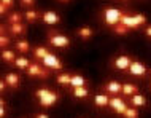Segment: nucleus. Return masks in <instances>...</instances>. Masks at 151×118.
Here are the masks:
<instances>
[{"mask_svg": "<svg viewBox=\"0 0 151 118\" xmlns=\"http://www.w3.org/2000/svg\"><path fill=\"white\" fill-rule=\"evenodd\" d=\"M21 5H24L26 8H32L35 5V0H21Z\"/></svg>", "mask_w": 151, "mask_h": 118, "instance_id": "c756f323", "label": "nucleus"}, {"mask_svg": "<svg viewBox=\"0 0 151 118\" xmlns=\"http://www.w3.org/2000/svg\"><path fill=\"white\" fill-rule=\"evenodd\" d=\"M138 91L137 85H132V83H124L122 85V93H124L126 96H135Z\"/></svg>", "mask_w": 151, "mask_h": 118, "instance_id": "ddd939ff", "label": "nucleus"}, {"mask_svg": "<svg viewBox=\"0 0 151 118\" xmlns=\"http://www.w3.org/2000/svg\"><path fill=\"white\" fill-rule=\"evenodd\" d=\"M0 43H2V46H6V45L10 43V42H8V38L5 37V35H2V38H0Z\"/></svg>", "mask_w": 151, "mask_h": 118, "instance_id": "2f4dec72", "label": "nucleus"}, {"mask_svg": "<svg viewBox=\"0 0 151 118\" xmlns=\"http://www.w3.org/2000/svg\"><path fill=\"white\" fill-rule=\"evenodd\" d=\"M130 64H132V61H130L129 56H118L115 59V66H116V69H119V70H127Z\"/></svg>", "mask_w": 151, "mask_h": 118, "instance_id": "6e6552de", "label": "nucleus"}, {"mask_svg": "<svg viewBox=\"0 0 151 118\" xmlns=\"http://www.w3.org/2000/svg\"><path fill=\"white\" fill-rule=\"evenodd\" d=\"M104 16H105V22H107L108 26H113V27H115L116 24H119L122 13H121L119 10H116V8H105Z\"/></svg>", "mask_w": 151, "mask_h": 118, "instance_id": "f03ea898", "label": "nucleus"}, {"mask_svg": "<svg viewBox=\"0 0 151 118\" xmlns=\"http://www.w3.org/2000/svg\"><path fill=\"white\" fill-rule=\"evenodd\" d=\"M84 83H86V80H84V77H81V75H73L72 77V81H70V85H72L73 88L84 86Z\"/></svg>", "mask_w": 151, "mask_h": 118, "instance_id": "f3484780", "label": "nucleus"}, {"mask_svg": "<svg viewBox=\"0 0 151 118\" xmlns=\"http://www.w3.org/2000/svg\"><path fill=\"white\" fill-rule=\"evenodd\" d=\"M16 48H18L21 53H27V51L30 50V48H29V43H27V42H18V43H16Z\"/></svg>", "mask_w": 151, "mask_h": 118, "instance_id": "bb28decb", "label": "nucleus"}, {"mask_svg": "<svg viewBox=\"0 0 151 118\" xmlns=\"http://www.w3.org/2000/svg\"><path fill=\"white\" fill-rule=\"evenodd\" d=\"M2 3H5V5H8L10 8H13V5H14V0H2Z\"/></svg>", "mask_w": 151, "mask_h": 118, "instance_id": "473e14b6", "label": "nucleus"}, {"mask_svg": "<svg viewBox=\"0 0 151 118\" xmlns=\"http://www.w3.org/2000/svg\"><path fill=\"white\" fill-rule=\"evenodd\" d=\"M43 64L48 69H54V70H60V69H62V62H60L54 54H50V53H48V56L43 59Z\"/></svg>", "mask_w": 151, "mask_h": 118, "instance_id": "20e7f679", "label": "nucleus"}, {"mask_svg": "<svg viewBox=\"0 0 151 118\" xmlns=\"http://www.w3.org/2000/svg\"><path fill=\"white\" fill-rule=\"evenodd\" d=\"M21 21H22L21 13H11L10 16H8V22H10V26H11V24H18Z\"/></svg>", "mask_w": 151, "mask_h": 118, "instance_id": "5701e85b", "label": "nucleus"}, {"mask_svg": "<svg viewBox=\"0 0 151 118\" xmlns=\"http://www.w3.org/2000/svg\"><path fill=\"white\" fill-rule=\"evenodd\" d=\"M5 81H6V85H8L10 88H18L19 83H21V78H19L18 74H14V72H10V74L5 77Z\"/></svg>", "mask_w": 151, "mask_h": 118, "instance_id": "9d476101", "label": "nucleus"}, {"mask_svg": "<svg viewBox=\"0 0 151 118\" xmlns=\"http://www.w3.org/2000/svg\"><path fill=\"white\" fill-rule=\"evenodd\" d=\"M27 74L30 77H40V78H46L48 77V72L42 69L40 66H37V64H30L29 67H27Z\"/></svg>", "mask_w": 151, "mask_h": 118, "instance_id": "423d86ee", "label": "nucleus"}, {"mask_svg": "<svg viewBox=\"0 0 151 118\" xmlns=\"http://www.w3.org/2000/svg\"><path fill=\"white\" fill-rule=\"evenodd\" d=\"M78 35H80V38L88 40V38L92 37V29L91 27H81V29L78 30Z\"/></svg>", "mask_w": 151, "mask_h": 118, "instance_id": "6ab92c4d", "label": "nucleus"}, {"mask_svg": "<svg viewBox=\"0 0 151 118\" xmlns=\"http://www.w3.org/2000/svg\"><path fill=\"white\" fill-rule=\"evenodd\" d=\"M73 97H78V99H83V97H88L89 96V91L84 86H80V88H73L72 91Z\"/></svg>", "mask_w": 151, "mask_h": 118, "instance_id": "4468645a", "label": "nucleus"}, {"mask_svg": "<svg viewBox=\"0 0 151 118\" xmlns=\"http://www.w3.org/2000/svg\"><path fill=\"white\" fill-rule=\"evenodd\" d=\"M42 19H43V22H46V24H58L60 21L59 14H56L54 11H45L42 14Z\"/></svg>", "mask_w": 151, "mask_h": 118, "instance_id": "1a4fd4ad", "label": "nucleus"}, {"mask_svg": "<svg viewBox=\"0 0 151 118\" xmlns=\"http://www.w3.org/2000/svg\"><path fill=\"white\" fill-rule=\"evenodd\" d=\"M8 10H10V7H8V5H5V3H2V5H0V13H6V11Z\"/></svg>", "mask_w": 151, "mask_h": 118, "instance_id": "7c9ffc66", "label": "nucleus"}, {"mask_svg": "<svg viewBox=\"0 0 151 118\" xmlns=\"http://www.w3.org/2000/svg\"><path fill=\"white\" fill-rule=\"evenodd\" d=\"M145 34H146V35H148V37L151 38V26H148V27H146V30H145Z\"/></svg>", "mask_w": 151, "mask_h": 118, "instance_id": "72a5a7b5", "label": "nucleus"}, {"mask_svg": "<svg viewBox=\"0 0 151 118\" xmlns=\"http://www.w3.org/2000/svg\"><path fill=\"white\" fill-rule=\"evenodd\" d=\"M10 32H11L13 35H22L24 32H26V26H22L21 22L11 24V26H10Z\"/></svg>", "mask_w": 151, "mask_h": 118, "instance_id": "dca6fc26", "label": "nucleus"}, {"mask_svg": "<svg viewBox=\"0 0 151 118\" xmlns=\"http://www.w3.org/2000/svg\"><path fill=\"white\" fill-rule=\"evenodd\" d=\"M94 102H96V105H99V107H105V105H110V97L105 94H99V96L94 97Z\"/></svg>", "mask_w": 151, "mask_h": 118, "instance_id": "2eb2a0df", "label": "nucleus"}, {"mask_svg": "<svg viewBox=\"0 0 151 118\" xmlns=\"http://www.w3.org/2000/svg\"><path fill=\"white\" fill-rule=\"evenodd\" d=\"M60 2H68V0H60Z\"/></svg>", "mask_w": 151, "mask_h": 118, "instance_id": "e433bc0d", "label": "nucleus"}, {"mask_svg": "<svg viewBox=\"0 0 151 118\" xmlns=\"http://www.w3.org/2000/svg\"><path fill=\"white\" fill-rule=\"evenodd\" d=\"M110 105H111L118 113H121V115H124V112L127 110V105L124 104V101H122L121 97H113V99L110 101Z\"/></svg>", "mask_w": 151, "mask_h": 118, "instance_id": "0eeeda50", "label": "nucleus"}, {"mask_svg": "<svg viewBox=\"0 0 151 118\" xmlns=\"http://www.w3.org/2000/svg\"><path fill=\"white\" fill-rule=\"evenodd\" d=\"M130 102H132V105H135V107H140V105L146 104V99L143 96H140V94H135V96L130 97Z\"/></svg>", "mask_w": 151, "mask_h": 118, "instance_id": "aec40b11", "label": "nucleus"}, {"mask_svg": "<svg viewBox=\"0 0 151 118\" xmlns=\"http://www.w3.org/2000/svg\"><path fill=\"white\" fill-rule=\"evenodd\" d=\"M50 43L56 48H68L70 46V40L65 35H60L58 32H50Z\"/></svg>", "mask_w": 151, "mask_h": 118, "instance_id": "7ed1b4c3", "label": "nucleus"}, {"mask_svg": "<svg viewBox=\"0 0 151 118\" xmlns=\"http://www.w3.org/2000/svg\"><path fill=\"white\" fill-rule=\"evenodd\" d=\"M127 30H129V27H126L124 24H121V22L115 26V32H116V34H119V35H126V34H127Z\"/></svg>", "mask_w": 151, "mask_h": 118, "instance_id": "a878e982", "label": "nucleus"}, {"mask_svg": "<svg viewBox=\"0 0 151 118\" xmlns=\"http://www.w3.org/2000/svg\"><path fill=\"white\" fill-rule=\"evenodd\" d=\"M34 56L37 59H42L43 61L48 56V50L45 46H38V48H35V50H34Z\"/></svg>", "mask_w": 151, "mask_h": 118, "instance_id": "a211bd4d", "label": "nucleus"}, {"mask_svg": "<svg viewBox=\"0 0 151 118\" xmlns=\"http://www.w3.org/2000/svg\"><path fill=\"white\" fill-rule=\"evenodd\" d=\"M35 118H50V117H48L46 113H38V115H37Z\"/></svg>", "mask_w": 151, "mask_h": 118, "instance_id": "f704fd0d", "label": "nucleus"}, {"mask_svg": "<svg viewBox=\"0 0 151 118\" xmlns=\"http://www.w3.org/2000/svg\"><path fill=\"white\" fill-rule=\"evenodd\" d=\"M127 70H129L132 75H135V77H143L146 72H148V70H146V67H145L142 62H138V61H134V62L129 66Z\"/></svg>", "mask_w": 151, "mask_h": 118, "instance_id": "39448f33", "label": "nucleus"}, {"mask_svg": "<svg viewBox=\"0 0 151 118\" xmlns=\"http://www.w3.org/2000/svg\"><path fill=\"white\" fill-rule=\"evenodd\" d=\"M35 97H38L42 107H51V105H54L59 99L58 93L50 91V89H46V88H42V89H38V91H35Z\"/></svg>", "mask_w": 151, "mask_h": 118, "instance_id": "f257e3e1", "label": "nucleus"}, {"mask_svg": "<svg viewBox=\"0 0 151 118\" xmlns=\"http://www.w3.org/2000/svg\"><path fill=\"white\" fill-rule=\"evenodd\" d=\"M14 64H16V67H19V69H27V67L30 66L29 59H26V58H18Z\"/></svg>", "mask_w": 151, "mask_h": 118, "instance_id": "b1692460", "label": "nucleus"}, {"mask_svg": "<svg viewBox=\"0 0 151 118\" xmlns=\"http://www.w3.org/2000/svg\"><path fill=\"white\" fill-rule=\"evenodd\" d=\"M2 59L3 61H6V62H16V56H14V53L13 51H10V50H6V51H3L2 53Z\"/></svg>", "mask_w": 151, "mask_h": 118, "instance_id": "4be33fe9", "label": "nucleus"}, {"mask_svg": "<svg viewBox=\"0 0 151 118\" xmlns=\"http://www.w3.org/2000/svg\"><path fill=\"white\" fill-rule=\"evenodd\" d=\"M105 89H107L108 93H111V94H116V93L122 91V85L118 83V81H110V83L105 85Z\"/></svg>", "mask_w": 151, "mask_h": 118, "instance_id": "f8f14e48", "label": "nucleus"}, {"mask_svg": "<svg viewBox=\"0 0 151 118\" xmlns=\"http://www.w3.org/2000/svg\"><path fill=\"white\" fill-rule=\"evenodd\" d=\"M124 118H138V112L135 110V109H129L124 112Z\"/></svg>", "mask_w": 151, "mask_h": 118, "instance_id": "cd10ccee", "label": "nucleus"}, {"mask_svg": "<svg viewBox=\"0 0 151 118\" xmlns=\"http://www.w3.org/2000/svg\"><path fill=\"white\" fill-rule=\"evenodd\" d=\"M26 19H27L29 22H35L37 19H38V13H37V11H34V10H27Z\"/></svg>", "mask_w": 151, "mask_h": 118, "instance_id": "393cba45", "label": "nucleus"}, {"mask_svg": "<svg viewBox=\"0 0 151 118\" xmlns=\"http://www.w3.org/2000/svg\"><path fill=\"white\" fill-rule=\"evenodd\" d=\"M121 24H124L126 27H129V29H134V27H138L137 22H135V18L134 16H129V14H122L121 16Z\"/></svg>", "mask_w": 151, "mask_h": 118, "instance_id": "9b49d317", "label": "nucleus"}, {"mask_svg": "<svg viewBox=\"0 0 151 118\" xmlns=\"http://www.w3.org/2000/svg\"><path fill=\"white\" fill-rule=\"evenodd\" d=\"M5 115V109H3V105H2V109H0V117H3Z\"/></svg>", "mask_w": 151, "mask_h": 118, "instance_id": "c9c22d12", "label": "nucleus"}, {"mask_svg": "<svg viewBox=\"0 0 151 118\" xmlns=\"http://www.w3.org/2000/svg\"><path fill=\"white\" fill-rule=\"evenodd\" d=\"M134 18H135L137 26H143V24L146 22V16H145V14H135Z\"/></svg>", "mask_w": 151, "mask_h": 118, "instance_id": "c85d7f7f", "label": "nucleus"}, {"mask_svg": "<svg viewBox=\"0 0 151 118\" xmlns=\"http://www.w3.org/2000/svg\"><path fill=\"white\" fill-rule=\"evenodd\" d=\"M72 77H73V75H70V74H62V75H59V77H58V83L62 85V86H67V85H70Z\"/></svg>", "mask_w": 151, "mask_h": 118, "instance_id": "412c9836", "label": "nucleus"}]
</instances>
